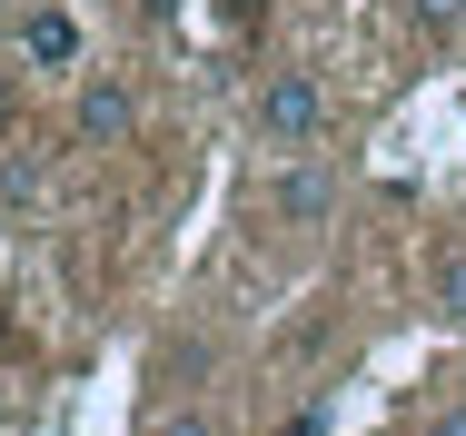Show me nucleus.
I'll list each match as a JSON object with an SVG mask.
<instances>
[{"label":"nucleus","instance_id":"obj_1","mask_svg":"<svg viewBox=\"0 0 466 436\" xmlns=\"http://www.w3.org/2000/svg\"><path fill=\"white\" fill-rule=\"evenodd\" d=\"M318 129H328V89L308 80V70H279V80L258 89V139L268 149H308Z\"/></svg>","mask_w":466,"mask_h":436},{"label":"nucleus","instance_id":"obj_2","mask_svg":"<svg viewBox=\"0 0 466 436\" xmlns=\"http://www.w3.org/2000/svg\"><path fill=\"white\" fill-rule=\"evenodd\" d=\"M70 129H80L90 149H119V139L139 129V99H129V80H90V89H80V109H70Z\"/></svg>","mask_w":466,"mask_h":436},{"label":"nucleus","instance_id":"obj_3","mask_svg":"<svg viewBox=\"0 0 466 436\" xmlns=\"http://www.w3.org/2000/svg\"><path fill=\"white\" fill-rule=\"evenodd\" d=\"M20 60H30V70H70V60H80V20H70V10H30V20H20Z\"/></svg>","mask_w":466,"mask_h":436},{"label":"nucleus","instance_id":"obj_4","mask_svg":"<svg viewBox=\"0 0 466 436\" xmlns=\"http://www.w3.org/2000/svg\"><path fill=\"white\" fill-rule=\"evenodd\" d=\"M279 208H288V218H318V208H328V188H318V178H288Z\"/></svg>","mask_w":466,"mask_h":436},{"label":"nucleus","instance_id":"obj_5","mask_svg":"<svg viewBox=\"0 0 466 436\" xmlns=\"http://www.w3.org/2000/svg\"><path fill=\"white\" fill-rule=\"evenodd\" d=\"M437 308H447V318H466V259L437 268Z\"/></svg>","mask_w":466,"mask_h":436},{"label":"nucleus","instance_id":"obj_6","mask_svg":"<svg viewBox=\"0 0 466 436\" xmlns=\"http://www.w3.org/2000/svg\"><path fill=\"white\" fill-rule=\"evenodd\" d=\"M466 20V0H417V30H457Z\"/></svg>","mask_w":466,"mask_h":436},{"label":"nucleus","instance_id":"obj_7","mask_svg":"<svg viewBox=\"0 0 466 436\" xmlns=\"http://www.w3.org/2000/svg\"><path fill=\"white\" fill-rule=\"evenodd\" d=\"M427 436H466V407H437V427Z\"/></svg>","mask_w":466,"mask_h":436},{"label":"nucleus","instance_id":"obj_8","mask_svg":"<svg viewBox=\"0 0 466 436\" xmlns=\"http://www.w3.org/2000/svg\"><path fill=\"white\" fill-rule=\"evenodd\" d=\"M159 436H208V417H169V427H159Z\"/></svg>","mask_w":466,"mask_h":436},{"label":"nucleus","instance_id":"obj_9","mask_svg":"<svg viewBox=\"0 0 466 436\" xmlns=\"http://www.w3.org/2000/svg\"><path fill=\"white\" fill-rule=\"evenodd\" d=\"M0 427H10V387H0Z\"/></svg>","mask_w":466,"mask_h":436}]
</instances>
